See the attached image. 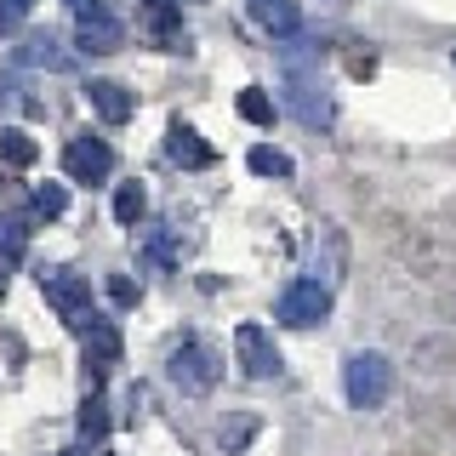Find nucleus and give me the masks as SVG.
<instances>
[{"mask_svg":"<svg viewBox=\"0 0 456 456\" xmlns=\"http://www.w3.org/2000/svg\"><path fill=\"white\" fill-rule=\"evenodd\" d=\"M342 394H348L354 411H377L382 399L394 394V365H388V354H377V348L348 354V365H342Z\"/></svg>","mask_w":456,"mask_h":456,"instance_id":"f257e3e1","label":"nucleus"},{"mask_svg":"<svg viewBox=\"0 0 456 456\" xmlns=\"http://www.w3.org/2000/svg\"><path fill=\"white\" fill-rule=\"evenodd\" d=\"M40 297L57 308V320L69 331H86L97 320V303H92V280L69 274V268H40Z\"/></svg>","mask_w":456,"mask_h":456,"instance_id":"f03ea898","label":"nucleus"},{"mask_svg":"<svg viewBox=\"0 0 456 456\" xmlns=\"http://www.w3.org/2000/svg\"><path fill=\"white\" fill-rule=\"evenodd\" d=\"M75 40L80 52H120L126 23L114 12V0H75Z\"/></svg>","mask_w":456,"mask_h":456,"instance_id":"7ed1b4c3","label":"nucleus"},{"mask_svg":"<svg viewBox=\"0 0 456 456\" xmlns=\"http://www.w3.org/2000/svg\"><path fill=\"white\" fill-rule=\"evenodd\" d=\"M280 325H291V331H308V325H325L331 320V285L320 280H291L280 291Z\"/></svg>","mask_w":456,"mask_h":456,"instance_id":"20e7f679","label":"nucleus"},{"mask_svg":"<svg viewBox=\"0 0 456 456\" xmlns=\"http://www.w3.org/2000/svg\"><path fill=\"white\" fill-rule=\"evenodd\" d=\"M166 377H171V388H183V394H211L217 388V360H211L206 342L183 337L177 348H171V360H166Z\"/></svg>","mask_w":456,"mask_h":456,"instance_id":"39448f33","label":"nucleus"},{"mask_svg":"<svg viewBox=\"0 0 456 456\" xmlns=\"http://www.w3.org/2000/svg\"><path fill=\"white\" fill-rule=\"evenodd\" d=\"M234 354H240V370L246 377H256V382H268V377H280V348H274V331L268 325H256V320H246L234 331Z\"/></svg>","mask_w":456,"mask_h":456,"instance_id":"423d86ee","label":"nucleus"},{"mask_svg":"<svg viewBox=\"0 0 456 456\" xmlns=\"http://www.w3.org/2000/svg\"><path fill=\"white\" fill-rule=\"evenodd\" d=\"M285 109H291L303 126H314V132L331 126V97H325L320 80L303 75V69H285Z\"/></svg>","mask_w":456,"mask_h":456,"instance_id":"0eeeda50","label":"nucleus"},{"mask_svg":"<svg viewBox=\"0 0 456 456\" xmlns=\"http://www.w3.org/2000/svg\"><path fill=\"white\" fill-rule=\"evenodd\" d=\"M63 171H69L75 183H103L109 171H114V149H109L103 137H92V132H86V137H69Z\"/></svg>","mask_w":456,"mask_h":456,"instance_id":"6e6552de","label":"nucleus"},{"mask_svg":"<svg viewBox=\"0 0 456 456\" xmlns=\"http://www.w3.org/2000/svg\"><path fill=\"white\" fill-rule=\"evenodd\" d=\"M80 342H86V382L97 388V382H103V370L120 365V325L97 314V320L80 331Z\"/></svg>","mask_w":456,"mask_h":456,"instance_id":"1a4fd4ad","label":"nucleus"},{"mask_svg":"<svg viewBox=\"0 0 456 456\" xmlns=\"http://www.w3.org/2000/svg\"><path fill=\"white\" fill-rule=\"evenodd\" d=\"M86 103H92V114H97V120H109V126H126V120H132V109H137V97L126 92L120 80H92V86H86Z\"/></svg>","mask_w":456,"mask_h":456,"instance_id":"9d476101","label":"nucleus"},{"mask_svg":"<svg viewBox=\"0 0 456 456\" xmlns=\"http://www.w3.org/2000/svg\"><path fill=\"white\" fill-rule=\"evenodd\" d=\"M18 63L23 69H52V75H63V69H75V57L63 52V40L57 35H28L18 46Z\"/></svg>","mask_w":456,"mask_h":456,"instance_id":"9b49d317","label":"nucleus"},{"mask_svg":"<svg viewBox=\"0 0 456 456\" xmlns=\"http://www.w3.org/2000/svg\"><path fill=\"white\" fill-rule=\"evenodd\" d=\"M251 18L263 23L274 40L303 35V12H297V0H251Z\"/></svg>","mask_w":456,"mask_h":456,"instance_id":"f8f14e48","label":"nucleus"},{"mask_svg":"<svg viewBox=\"0 0 456 456\" xmlns=\"http://www.w3.org/2000/svg\"><path fill=\"white\" fill-rule=\"evenodd\" d=\"M166 154H171V160H177V166H189V171H200V166H211V149H206V142H200V132H194V126H171V132H166Z\"/></svg>","mask_w":456,"mask_h":456,"instance_id":"ddd939ff","label":"nucleus"},{"mask_svg":"<svg viewBox=\"0 0 456 456\" xmlns=\"http://www.w3.org/2000/svg\"><path fill=\"white\" fill-rule=\"evenodd\" d=\"M23 251H28V223L0 211V280H6V268L23 263Z\"/></svg>","mask_w":456,"mask_h":456,"instance_id":"4468645a","label":"nucleus"},{"mask_svg":"<svg viewBox=\"0 0 456 456\" xmlns=\"http://www.w3.org/2000/svg\"><path fill=\"white\" fill-rule=\"evenodd\" d=\"M35 154H40V142L28 137L23 126H6V132H0V166L23 171V166H35Z\"/></svg>","mask_w":456,"mask_h":456,"instance_id":"2eb2a0df","label":"nucleus"},{"mask_svg":"<svg viewBox=\"0 0 456 456\" xmlns=\"http://www.w3.org/2000/svg\"><path fill=\"white\" fill-rule=\"evenodd\" d=\"M142 211H149V194H142V183H120V189H114V223H120V228H137Z\"/></svg>","mask_w":456,"mask_h":456,"instance_id":"dca6fc26","label":"nucleus"},{"mask_svg":"<svg viewBox=\"0 0 456 456\" xmlns=\"http://www.w3.org/2000/svg\"><path fill=\"white\" fill-rule=\"evenodd\" d=\"M234 109H240V114H246V120H251V126H274V97H268V92H263V86H246V92H240V97H234Z\"/></svg>","mask_w":456,"mask_h":456,"instance_id":"f3484780","label":"nucleus"},{"mask_svg":"<svg viewBox=\"0 0 456 456\" xmlns=\"http://www.w3.org/2000/svg\"><path fill=\"white\" fill-rule=\"evenodd\" d=\"M246 166L256 171V177H291V154L268 149V142H256V149L246 154Z\"/></svg>","mask_w":456,"mask_h":456,"instance_id":"a211bd4d","label":"nucleus"},{"mask_svg":"<svg viewBox=\"0 0 456 456\" xmlns=\"http://www.w3.org/2000/svg\"><path fill=\"white\" fill-rule=\"evenodd\" d=\"M251 439H256V417H240V422H223V428H217V451H223V456H240Z\"/></svg>","mask_w":456,"mask_h":456,"instance_id":"6ab92c4d","label":"nucleus"},{"mask_svg":"<svg viewBox=\"0 0 456 456\" xmlns=\"http://www.w3.org/2000/svg\"><path fill=\"white\" fill-rule=\"evenodd\" d=\"M109 434V405H103V399H86V405H80V445H92V439H103Z\"/></svg>","mask_w":456,"mask_h":456,"instance_id":"aec40b11","label":"nucleus"},{"mask_svg":"<svg viewBox=\"0 0 456 456\" xmlns=\"http://www.w3.org/2000/svg\"><path fill=\"white\" fill-rule=\"evenodd\" d=\"M28 206H35V217L52 223V217H63V211H69V189H63V183H40Z\"/></svg>","mask_w":456,"mask_h":456,"instance_id":"412c9836","label":"nucleus"},{"mask_svg":"<svg viewBox=\"0 0 456 456\" xmlns=\"http://www.w3.org/2000/svg\"><path fill=\"white\" fill-rule=\"evenodd\" d=\"M142 256H149L154 268H171V263H177V240H171V234H149V240H142Z\"/></svg>","mask_w":456,"mask_h":456,"instance_id":"4be33fe9","label":"nucleus"},{"mask_svg":"<svg viewBox=\"0 0 456 456\" xmlns=\"http://www.w3.org/2000/svg\"><path fill=\"white\" fill-rule=\"evenodd\" d=\"M28 12H35V0H0V35L23 28V23H28Z\"/></svg>","mask_w":456,"mask_h":456,"instance_id":"5701e85b","label":"nucleus"},{"mask_svg":"<svg viewBox=\"0 0 456 456\" xmlns=\"http://www.w3.org/2000/svg\"><path fill=\"white\" fill-rule=\"evenodd\" d=\"M109 297H114L120 308H132V303H137V285L126 280V274H114V280H109Z\"/></svg>","mask_w":456,"mask_h":456,"instance_id":"b1692460","label":"nucleus"},{"mask_svg":"<svg viewBox=\"0 0 456 456\" xmlns=\"http://www.w3.org/2000/svg\"><path fill=\"white\" fill-rule=\"evenodd\" d=\"M0 189H6V166H0Z\"/></svg>","mask_w":456,"mask_h":456,"instance_id":"393cba45","label":"nucleus"},{"mask_svg":"<svg viewBox=\"0 0 456 456\" xmlns=\"http://www.w3.org/2000/svg\"><path fill=\"white\" fill-rule=\"evenodd\" d=\"M451 63H456V46H451Z\"/></svg>","mask_w":456,"mask_h":456,"instance_id":"a878e982","label":"nucleus"}]
</instances>
